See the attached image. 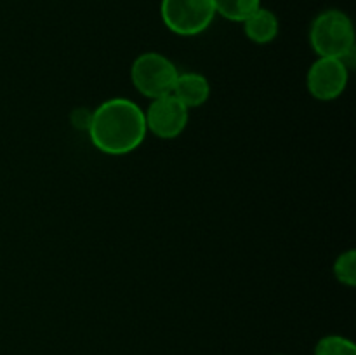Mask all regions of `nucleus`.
Here are the masks:
<instances>
[{"mask_svg": "<svg viewBox=\"0 0 356 355\" xmlns=\"http://www.w3.org/2000/svg\"><path fill=\"white\" fill-rule=\"evenodd\" d=\"M216 14L228 21L243 23L261 7V0H212Z\"/></svg>", "mask_w": 356, "mask_h": 355, "instance_id": "1a4fd4ad", "label": "nucleus"}, {"mask_svg": "<svg viewBox=\"0 0 356 355\" xmlns=\"http://www.w3.org/2000/svg\"><path fill=\"white\" fill-rule=\"evenodd\" d=\"M315 355H356V347L341 334H327L316 343Z\"/></svg>", "mask_w": 356, "mask_h": 355, "instance_id": "9d476101", "label": "nucleus"}, {"mask_svg": "<svg viewBox=\"0 0 356 355\" xmlns=\"http://www.w3.org/2000/svg\"><path fill=\"white\" fill-rule=\"evenodd\" d=\"M172 94L176 100H179L188 110L198 108L207 103L211 97V84L207 77L197 72H184L179 73L174 84Z\"/></svg>", "mask_w": 356, "mask_h": 355, "instance_id": "0eeeda50", "label": "nucleus"}, {"mask_svg": "<svg viewBox=\"0 0 356 355\" xmlns=\"http://www.w3.org/2000/svg\"><path fill=\"white\" fill-rule=\"evenodd\" d=\"M277 355H285V354H277Z\"/></svg>", "mask_w": 356, "mask_h": 355, "instance_id": "ddd939ff", "label": "nucleus"}, {"mask_svg": "<svg viewBox=\"0 0 356 355\" xmlns=\"http://www.w3.org/2000/svg\"><path fill=\"white\" fill-rule=\"evenodd\" d=\"M309 45L318 58H344L355 51V26L341 9H325L309 26Z\"/></svg>", "mask_w": 356, "mask_h": 355, "instance_id": "f03ea898", "label": "nucleus"}, {"mask_svg": "<svg viewBox=\"0 0 356 355\" xmlns=\"http://www.w3.org/2000/svg\"><path fill=\"white\" fill-rule=\"evenodd\" d=\"M242 24L247 38L257 45L271 44L278 37V31H280V23H278L277 14L263 6L256 13L250 14Z\"/></svg>", "mask_w": 356, "mask_h": 355, "instance_id": "6e6552de", "label": "nucleus"}, {"mask_svg": "<svg viewBox=\"0 0 356 355\" xmlns=\"http://www.w3.org/2000/svg\"><path fill=\"white\" fill-rule=\"evenodd\" d=\"M334 277L337 282L348 287H355L356 285V253L355 249H348L341 253L334 261Z\"/></svg>", "mask_w": 356, "mask_h": 355, "instance_id": "9b49d317", "label": "nucleus"}, {"mask_svg": "<svg viewBox=\"0 0 356 355\" xmlns=\"http://www.w3.org/2000/svg\"><path fill=\"white\" fill-rule=\"evenodd\" d=\"M177 75L176 65L167 56L153 51L139 54L131 66L132 86L148 100L172 93Z\"/></svg>", "mask_w": 356, "mask_h": 355, "instance_id": "7ed1b4c3", "label": "nucleus"}, {"mask_svg": "<svg viewBox=\"0 0 356 355\" xmlns=\"http://www.w3.org/2000/svg\"><path fill=\"white\" fill-rule=\"evenodd\" d=\"M90 143L106 155L120 157L138 150L145 141V110L127 97H111L92 110Z\"/></svg>", "mask_w": 356, "mask_h": 355, "instance_id": "f257e3e1", "label": "nucleus"}, {"mask_svg": "<svg viewBox=\"0 0 356 355\" xmlns=\"http://www.w3.org/2000/svg\"><path fill=\"white\" fill-rule=\"evenodd\" d=\"M350 82V68L339 58H316L306 75V87L318 101L341 97Z\"/></svg>", "mask_w": 356, "mask_h": 355, "instance_id": "39448f33", "label": "nucleus"}, {"mask_svg": "<svg viewBox=\"0 0 356 355\" xmlns=\"http://www.w3.org/2000/svg\"><path fill=\"white\" fill-rule=\"evenodd\" d=\"M146 129L159 139H176L190 120V110L179 100L167 94L152 100L145 111Z\"/></svg>", "mask_w": 356, "mask_h": 355, "instance_id": "423d86ee", "label": "nucleus"}, {"mask_svg": "<svg viewBox=\"0 0 356 355\" xmlns=\"http://www.w3.org/2000/svg\"><path fill=\"white\" fill-rule=\"evenodd\" d=\"M160 16L172 33L195 37L204 33L218 14L212 0H162Z\"/></svg>", "mask_w": 356, "mask_h": 355, "instance_id": "20e7f679", "label": "nucleus"}, {"mask_svg": "<svg viewBox=\"0 0 356 355\" xmlns=\"http://www.w3.org/2000/svg\"><path fill=\"white\" fill-rule=\"evenodd\" d=\"M90 120H92V110H89V108L86 106L75 108V110L72 111V115H70V122H72L73 127L79 129V131H89Z\"/></svg>", "mask_w": 356, "mask_h": 355, "instance_id": "f8f14e48", "label": "nucleus"}]
</instances>
